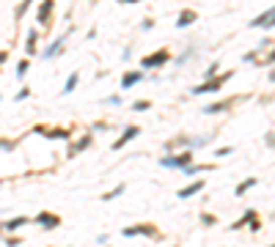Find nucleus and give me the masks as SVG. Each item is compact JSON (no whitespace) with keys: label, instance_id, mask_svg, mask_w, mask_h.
<instances>
[{"label":"nucleus","instance_id":"f257e3e1","mask_svg":"<svg viewBox=\"0 0 275 247\" xmlns=\"http://www.w3.org/2000/svg\"><path fill=\"white\" fill-rule=\"evenodd\" d=\"M234 77V72H229V74H220V77H218V74H215V77H207V80H204L201 82V85H196V88H193V96H204V93H220V91H223V85H226V82H229Z\"/></svg>","mask_w":275,"mask_h":247},{"label":"nucleus","instance_id":"f03ea898","mask_svg":"<svg viewBox=\"0 0 275 247\" xmlns=\"http://www.w3.org/2000/svg\"><path fill=\"white\" fill-rule=\"evenodd\" d=\"M124 239H135V236H146V239H160V231H157L154 222H143V225H132L121 231Z\"/></svg>","mask_w":275,"mask_h":247},{"label":"nucleus","instance_id":"7ed1b4c3","mask_svg":"<svg viewBox=\"0 0 275 247\" xmlns=\"http://www.w3.org/2000/svg\"><path fill=\"white\" fill-rule=\"evenodd\" d=\"M168 61H171V52H168V50H160V52H151V55H146L143 61H140V69H162Z\"/></svg>","mask_w":275,"mask_h":247},{"label":"nucleus","instance_id":"20e7f679","mask_svg":"<svg viewBox=\"0 0 275 247\" xmlns=\"http://www.w3.org/2000/svg\"><path fill=\"white\" fill-rule=\"evenodd\" d=\"M193 162V151H182V154H168V157H162L160 165L162 168H176V170H182L185 165H190Z\"/></svg>","mask_w":275,"mask_h":247},{"label":"nucleus","instance_id":"39448f33","mask_svg":"<svg viewBox=\"0 0 275 247\" xmlns=\"http://www.w3.org/2000/svg\"><path fill=\"white\" fill-rule=\"evenodd\" d=\"M242 225H250V231H253V233H259V231H261L259 214H256L253 209H248V211H245V217H242V220H237V222H234V225H231V231H239V228H242Z\"/></svg>","mask_w":275,"mask_h":247},{"label":"nucleus","instance_id":"423d86ee","mask_svg":"<svg viewBox=\"0 0 275 247\" xmlns=\"http://www.w3.org/2000/svg\"><path fill=\"white\" fill-rule=\"evenodd\" d=\"M31 222L42 225L44 231H55V228L61 225V217H58V214H52V211H42V214H36V220H31Z\"/></svg>","mask_w":275,"mask_h":247},{"label":"nucleus","instance_id":"0eeeda50","mask_svg":"<svg viewBox=\"0 0 275 247\" xmlns=\"http://www.w3.org/2000/svg\"><path fill=\"white\" fill-rule=\"evenodd\" d=\"M140 135V127H135V124H130V127H124V132H121V138L119 140H113V149L119 151V149H124L127 143H130V140H135Z\"/></svg>","mask_w":275,"mask_h":247},{"label":"nucleus","instance_id":"6e6552de","mask_svg":"<svg viewBox=\"0 0 275 247\" xmlns=\"http://www.w3.org/2000/svg\"><path fill=\"white\" fill-rule=\"evenodd\" d=\"M272 20H275V11H272V6H267V11L256 17V20L250 22V28H264V31H270V28H272Z\"/></svg>","mask_w":275,"mask_h":247},{"label":"nucleus","instance_id":"1a4fd4ad","mask_svg":"<svg viewBox=\"0 0 275 247\" xmlns=\"http://www.w3.org/2000/svg\"><path fill=\"white\" fill-rule=\"evenodd\" d=\"M52 6H55V0H44V3H39V11H36V20L39 25H50V17H52Z\"/></svg>","mask_w":275,"mask_h":247},{"label":"nucleus","instance_id":"9d476101","mask_svg":"<svg viewBox=\"0 0 275 247\" xmlns=\"http://www.w3.org/2000/svg\"><path fill=\"white\" fill-rule=\"evenodd\" d=\"M63 44H66V36H58V39L42 52V58H44V61H52V58H58V55L63 52Z\"/></svg>","mask_w":275,"mask_h":247},{"label":"nucleus","instance_id":"9b49d317","mask_svg":"<svg viewBox=\"0 0 275 247\" xmlns=\"http://www.w3.org/2000/svg\"><path fill=\"white\" fill-rule=\"evenodd\" d=\"M28 222H31V217H14V220H9V222H3L0 225V233H14V231H20V228H25Z\"/></svg>","mask_w":275,"mask_h":247},{"label":"nucleus","instance_id":"f8f14e48","mask_svg":"<svg viewBox=\"0 0 275 247\" xmlns=\"http://www.w3.org/2000/svg\"><path fill=\"white\" fill-rule=\"evenodd\" d=\"M196 22H198V11H193V9H182V11H179L176 28H190V25H196Z\"/></svg>","mask_w":275,"mask_h":247},{"label":"nucleus","instance_id":"ddd939ff","mask_svg":"<svg viewBox=\"0 0 275 247\" xmlns=\"http://www.w3.org/2000/svg\"><path fill=\"white\" fill-rule=\"evenodd\" d=\"M204 187H207V181H204V179H196L193 184H187V187H182V190H179V198H182V201H187V198L198 195V192H201Z\"/></svg>","mask_w":275,"mask_h":247},{"label":"nucleus","instance_id":"4468645a","mask_svg":"<svg viewBox=\"0 0 275 247\" xmlns=\"http://www.w3.org/2000/svg\"><path fill=\"white\" fill-rule=\"evenodd\" d=\"M143 80V72L135 69V72H124V77H121V91H130L132 85H138V82Z\"/></svg>","mask_w":275,"mask_h":247},{"label":"nucleus","instance_id":"2eb2a0df","mask_svg":"<svg viewBox=\"0 0 275 247\" xmlns=\"http://www.w3.org/2000/svg\"><path fill=\"white\" fill-rule=\"evenodd\" d=\"M36 132L44 135V138H52V140H69V138H72L69 129H44V127H36Z\"/></svg>","mask_w":275,"mask_h":247},{"label":"nucleus","instance_id":"dca6fc26","mask_svg":"<svg viewBox=\"0 0 275 247\" xmlns=\"http://www.w3.org/2000/svg\"><path fill=\"white\" fill-rule=\"evenodd\" d=\"M91 132L88 135H83V138H80L77 140V143H72V149H69V157H74V154H80V151H85V149H88V146H91Z\"/></svg>","mask_w":275,"mask_h":247},{"label":"nucleus","instance_id":"f3484780","mask_svg":"<svg viewBox=\"0 0 275 247\" xmlns=\"http://www.w3.org/2000/svg\"><path fill=\"white\" fill-rule=\"evenodd\" d=\"M36 41H39V31H36V28H31V31H28V41H25V52H28V55H36V50H39Z\"/></svg>","mask_w":275,"mask_h":247},{"label":"nucleus","instance_id":"a211bd4d","mask_svg":"<svg viewBox=\"0 0 275 247\" xmlns=\"http://www.w3.org/2000/svg\"><path fill=\"white\" fill-rule=\"evenodd\" d=\"M231 104H234V99H231V102H215V104H209V107H204V113H207V115H220V113H226Z\"/></svg>","mask_w":275,"mask_h":247},{"label":"nucleus","instance_id":"6ab92c4d","mask_svg":"<svg viewBox=\"0 0 275 247\" xmlns=\"http://www.w3.org/2000/svg\"><path fill=\"white\" fill-rule=\"evenodd\" d=\"M256 184H259V179L253 176V179H248V181H242V184H237V187H234V195H237V198H242L245 192H248V190H253Z\"/></svg>","mask_w":275,"mask_h":247},{"label":"nucleus","instance_id":"aec40b11","mask_svg":"<svg viewBox=\"0 0 275 247\" xmlns=\"http://www.w3.org/2000/svg\"><path fill=\"white\" fill-rule=\"evenodd\" d=\"M77 82H80V74L74 72V74H69V80H66V85H63V91H61V96H69V93L77 88Z\"/></svg>","mask_w":275,"mask_h":247},{"label":"nucleus","instance_id":"412c9836","mask_svg":"<svg viewBox=\"0 0 275 247\" xmlns=\"http://www.w3.org/2000/svg\"><path fill=\"white\" fill-rule=\"evenodd\" d=\"M31 3H33V0H20L17 9H14V20H22V17L28 14V9H31Z\"/></svg>","mask_w":275,"mask_h":247},{"label":"nucleus","instance_id":"4be33fe9","mask_svg":"<svg viewBox=\"0 0 275 247\" xmlns=\"http://www.w3.org/2000/svg\"><path fill=\"white\" fill-rule=\"evenodd\" d=\"M204 170H212V165H185L182 168V173H187V176H193V173H204Z\"/></svg>","mask_w":275,"mask_h":247},{"label":"nucleus","instance_id":"5701e85b","mask_svg":"<svg viewBox=\"0 0 275 247\" xmlns=\"http://www.w3.org/2000/svg\"><path fill=\"white\" fill-rule=\"evenodd\" d=\"M209 140H212V135H201V138H190L187 140V146H190V149H201V146H207Z\"/></svg>","mask_w":275,"mask_h":247},{"label":"nucleus","instance_id":"b1692460","mask_svg":"<svg viewBox=\"0 0 275 247\" xmlns=\"http://www.w3.org/2000/svg\"><path fill=\"white\" fill-rule=\"evenodd\" d=\"M124 190H127V187L124 184H119V187H113V190H110V192H105V195H102V201H116V198H119V195H124Z\"/></svg>","mask_w":275,"mask_h":247},{"label":"nucleus","instance_id":"393cba45","mask_svg":"<svg viewBox=\"0 0 275 247\" xmlns=\"http://www.w3.org/2000/svg\"><path fill=\"white\" fill-rule=\"evenodd\" d=\"M187 140H190V138H185V135H179V138L168 140V146H165V149H168V151H173V149H182V146H187Z\"/></svg>","mask_w":275,"mask_h":247},{"label":"nucleus","instance_id":"a878e982","mask_svg":"<svg viewBox=\"0 0 275 247\" xmlns=\"http://www.w3.org/2000/svg\"><path fill=\"white\" fill-rule=\"evenodd\" d=\"M146 110H151V102H149V99H140V102L132 104V113H146Z\"/></svg>","mask_w":275,"mask_h":247},{"label":"nucleus","instance_id":"bb28decb","mask_svg":"<svg viewBox=\"0 0 275 247\" xmlns=\"http://www.w3.org/2000/svg\"><path fill=\"white\" fill-rule=\"evenodd\" d=\"M28 69H31V63H28V61H20V63H17V77H25V74H28Z\"/></svg>","mask_w":275,"mask_h":247},{"label":"nucleus","instance_id":"cd10ccee","mask_svg":"<svg viewBox=\"0 0 275 247\" xmlns=\"http://www.w3.org/2000/svg\"><path fill=\"white\" fill-rule=\"evenodd\" d=\"M102 104H110V107H119V104H121V96H105V99H102Z\"/></svg>","mask_w":275,"mask_h":247},{"label":"nucleus","instance_id":"c85d7f7f","mask_svg":"<svg viewBox=\"0 0 275 247\" xmlns=\"http://www.w3.org/2000/svg\"><path fill=\"white\" fill-rule=\"evenodd\" d=\"M193 55H196V50H193V47H190V50H185V55H179V58H176V66H182L187 58H193Z\"/></svg>","mask_w":275,"mask_h":247},{"label":"nucleus","instance_id":"c756f323","mask_svg":"<svg viewBox=\"0 0 275 247\" xmlns=\"http://www.w3.org/2000/svg\"><path fill=\"white\" fill-rule=\"evenodd\" d=\"M201 222H204V225L209 228V225H215V222H218V220H215L212 214H207V211H204V214H201Z\"/></svg>","mask_w":275,"mask_h":247},{"label":"nucleus","instance_id":"7c9ffc66","mask_svg":"<svg viewBox=\"0 0 275 247\" xmlns=\"http://www.w3.org/2000/svg\"><path fill=\"white\" fill-rule=\"evenodd\" d=\"M231 151H234V146H223V149H218V151H215V157H229Z\"/></svg>","mask_w":275,"mask_h":247},{"label":"nucleus","instance_id":"2f4dec72","mask_svg":"<svg viewBox=\"0 0 275 247\" xmlns=\"http://www.w3.org/2000/svg\"><path fill=\"white\" fill-rule=\"evenodd\" d=\"M151 28H154V20H151V17H146V20L140 22V31H151Z\"/></svg>","mask_w":275,"mask_h":247},{"label":"nucleus","instance_id":"473e14b6","mask_svg":"<svg viewBox=\"0 0 275 247\" xmlns=\"http://www.w3.org/2000/svg\"><path fill=\"white\" fill-rule=\"evenodd\" d=\"M6 244H9V247H20L22 239L20 236H6Z\"/></svg>","mask_w":275,"mask_h":247},{"label":"nucleus","instance_id":"72a5a7b5","mask_svg":"<svg viewBox=\"0 0 275 247\" xmlns=\"http://www.w3.org/2000/svg\"><path fill=\"white\" fill-rule=\"evenodd\" d=\"M218 69H220V63H212V66L204 72V77H215V74H218Z\"/></svg>","mask_w":275,"mask_h":247},{"label":"nucleus","instance_id":"f704fd0d","mask_svg":"<svg viewBox=\"0 0 275 247\" xmlns=\"http://www.w3.org/2000/svg\"><path fill=\"white\" fill-rule=\"evenodd\" d=\"M28 96H31V88H22V91H20V93H17V96H14V99H17V102H22V99H28Z\"/></svg>","mask_w":275,"mask_h":247},{"label":"nucleus","instance_id":"c9c22d12","mask_svg":"<svg viewBox=\"0 0 275 247\" xmlns=\"http://www.w3.org/2000/svg\"><path fill=\"white\" fill-rule=\"evenodd\" d=\"M11 149H14V143H11V140H3V138H0V151H11Z\"/></svg>","mask_w":275,"mask_h":247},{"label":"nucleus","instance_id":"e433bc0d","mask_svg":"<svg viewBox=\"0 0 275 247\" xmlns=\"http://www.w3.org/2000/svg\"><path fill=\"white\" fill-rule=\"evenodd\" d=\"M264 143H267V149H272V132L264 135Z\"/></svg>","mask_w":275,"mask_h":247},{"label":"nucleus","instance_id":"4c0bfd02","mask_svg":"<svg viewBox=\"0 0 275 247\" xmlns=\"http://www.w3.org/2000/svg\"><path fill=\"white\" fill-rule=\"evenodd\" d=\"M6 61H9V52H6V50H3V52H0V66H3V63H6Z\"/></svg>","mask_w":275,"mask_h":247},{"label":"nucleus","instance_id":"58836bf2","mask_svg":"<svg viewBox=\"0 0 275 247\" xmlns=\"http://www.w3.org/2000/svg\"><path fill=\"white\" fill-rule=\"evenodd\" d=\"M119 3H124V6H132V3H140V0H119Z\"/></svg>","mask_w":275,"mask_h":247},{"label":"nucleus","instance_id":"ea45409f","mask_svg":"<svg viewBox=\"0 0 275 247\" xmlns=\"http://www.w3.org/2000/svg\"><path fill=\"white\" fill-rule=\"evenodd\" d=\"M0 187H3V181H0Z\"/></svg>","mask_w":275,"mask_h":247}]
</instances>
